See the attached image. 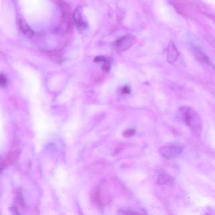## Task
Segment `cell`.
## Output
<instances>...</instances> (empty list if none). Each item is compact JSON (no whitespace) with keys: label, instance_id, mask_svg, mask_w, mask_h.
<instances>
[{"label":"cell","instance_id":"14","mask_svg":"<svg viewBox=\"0 0 215 215\" xmlns=\"http://www.w3.org/2000/svg\"><path fill=\"white\" fill-rule=\"evenodd\" d=\"M108 61L107 59L104 56H99L96 57V58L94 59V62H105Z\"/></svg>","mask_w":215,"mask_h":215},{"label":"cell","instance_id":"10","mask_svg":"<svg viewBox=\"0 0 215 215\" xmlns=\"http://www.w3.org/2000/svg\"><path fill=\"white\" fill-rule=\"evenodd\" d=\"M136 133V130L134 129H128L124 132V135L126 137H130L133 136Z\"/></svg>","mask_w":215,"mask_h":215},{"label":"cell","instance_id":"13","mask_svg":"<svg viewBox=\"0 0 215 215\" xmlns=\"http://www.w3.org/2000/svg\"><path fill=\"white\" fill-rule=\"evenodd\" d=\"M110 63L109 61L105 62V64L102 67V69L104 72H108L110 69Z\"/></svg>","mask_w":215,"mask_h":215},{"label":"cell","instance_id":"7","mask_svg":"<svg viewBox=\"0 0 215 215\" xmlns=\"http://www.w3.org/2000/svg\"><path fill=\"white\" fill-rule=\"evenodd\" d=\"M157 183L161 185H171L173 183V179L166 173L160 174L157 179Z\"/></svg>","mask_w":215,"mask_h":215},{"label":"cell","instance_id":"9","mask_svg":"<svg viewBox=\"0 0 215 215\" xmlns=\"http://www.w3.org/2000/svg\"><path fill=\"white\" fill-rule=\"evenodd\" d=\"M20 26L21 30L24 33L28 35L29 36H32L34 34L33 30L30 28L29 26L26 24L24 22H21L20 23Z\"/></svg>","mask_w":215,"mask_h":215},{"label":"cell","instance_id":"5","mask_svg":"<svg viewBox=\"0 0 215 215\" xmlns=\"http://www.w3.org/2000/svg\"><path fill=\"white\" fill-rule=\"evenodd\" d=\"M167 61L168 62L173 64L178 59L179 53L175 43L172 41L169 43L167 48Z\"/></svg>","mask_w":215,"mask_h":215},{"label":"cell","instance_id":"8","mask_svg":"<svg viewBox=\"0 0 215 215\" xmlns=\"http://www.w3.org/2000/svg\"><path fill=\"white\" fill-rule=\"evenodd\" d=\"M49 55L51 58L56 62H62L64 60L62 54L61 53V52L58 51H56L50 52Z\"/></svg>","mask_w":215,"mask_h":215},{"label":"cell","instance_id":"11","mask_svg":"<svg viewBox=\"0 0 215 215\" xmlns=\"http://www.w3.org/2000/svg\"><path fill=\"white\" fill-rule=\"evenodd\" d=\"M7 79L5 75L3 74H0V86H5L7 84Z\"/></svg>","mask_w":215,"mask_h":215},{"label":"cell","instance_id":"15","mask_svg":"<svg viewBox=\"0 0 215 215\" xmlns=\"http://www.w3.org/2000/svg\"><path fill=\"white\" fill-rule=\"evenodd\" d=\"M131 93V89L127 86H125L121 90V93L123 94H129Z\"/></svg>","mask_w":215,"mask_h":215},{"label":"cell","instance_id":"16","mask_svg":"<svg viewBox=\"0 0 215 215\" xmlns=\"http://www.w3.org/2000/svg\"><path fill=\"white\" fill-rule=\"evenodd\" d=\"M3 160H2V158L0 157V172L2 171V170L3 169Z\"/></svg>","mask_w":215,"mask_h":215},{"label":"cell","instance_id":"3","mask_svg":"<svg viewBox=\"0 0 215 215\" xmlns=\"http://www.w3.org/2000/svg\"><path fill=\"white\" fill-rule=\"evenodd\" d=\"M183 151L181 147L177 145H167L160 148L159 152L164 158L171 159L181 154Z\"/></svg>","mask_w":215,"mask_h":215},{"label":"cell","instance_id":"12","mask_svg":"<svg viewBox=\"0 0 215 215\" xmlns=\"http://www.w3.org/2000/svg\"><path fill=\"white\" fill-rule=\"evenodd\" d=\"M121 212L122 213L126 215H137L140 214V213H139L138 212H137V211H132V210L130 209H125L121 210Z\"/></svg>","mask_w":215,"mask_h":215},{"label":"cell","instance_id":"4","mask_svg":"<svg viewBox=\"0 0 215 215\" xmlns=\"http://www.w3.org/2000/svg\"><path fill=\"white\" fill-rule=\"evenodd\" d=\"M192 51L196 59L202 65L205 66L213 67L209 57L202 48L197 46H194L192 48Z\"/></svg>","mask_w":215,"mask_h":215},{"label":"cell","instance_id":"2","mask_svg":"<svg viewBox=\"0 0 215 215\" xmlns=\"http://www.w3.org/2000/svg\"><path fill=\"white\" fill-rule=\"evenodd\" d=\"M136 42L135 37L128 35L119 38L114 43V46L115 49L118 52H123L127 50Z\"/></svg>","mask_w":215,"mask_h":215},{"label":"cell","instance_id":"6","mask_svg":"<svg viewBox=\"0 0 215 215\" xmlns=\"http://www.w3.org/2000/svg\"><path fill=\"white\" fill-rule=\"evenodd\" d=\"M74 22L79 30H83L87 27V24L83 21L81 13L79 8H77L73 14Z\"/></svg>","mask_w":215,"mask_h":215},{"label":"cell","instance_id":"1","mask_svg":"<svg viewBox=\"0 0 215 215\" xmlns=\"http://www.w3.org/2000/svg\"><path fill=\"white\" fill-rule=\"evenodd\" d=\"M180 114L183 120L191 129L198 132L201 127V119L197 113L188 106H184L180 109Z\"/></svg>","mask_w":215,"mask_h":215}]
</instances>
